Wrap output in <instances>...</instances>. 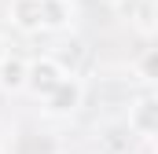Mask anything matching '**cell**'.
Segmentation results:
<instances>
[{
    "mask_svg": "<svg viewBox=\"0 0 158 154\" xmlns=\"http://www.w3.org/2000/svg\"><path fill=\"white\" fill-rule=\"evenodd\" d=\"M155 114H158L155 99H151V95H140L136 107H129V128H132L136 136H155V128H158Z\"/></svg>",
    "mask_w": 158,
    "mask_h": 154,
    "instance_id": "277c9868",
    "label": "cell"
},
{
    "mask_svg": "<svg viewBox=\"0 0 158 154\" xmlns=\"http://www.w3.org/2000/svg\"><path fill=\"white\" fill-rule=\"evenodd\" d=\"M136 26H140L143 33H151V0H147L143 7H136Z\"/></svg>",
    "mask_w": 158,
    "mask_h": 154,
    "instance_id": "52a82bcc",
    "label": "cell"
},
{
    "mask_svg": "<svg viewBox=\"0 0 158 154\" xmlns=\"http://www.w3.org/2000/svg\"><path fill=\"white\" fill-rule=\"evenodd\" d=\"M66 66L63 63H55V59H37V63H26V88H33L37 95H48V92H55L63 81H66Z\"/></svg>",
    "mask_w": 158,
    "mask_h": 154,
    "instance_id": "6da1fadb",
    "label": "cell"
},
{
    "mask_svg": "<svg viewBox=\"0 0 158 154\" xmlns=\"http://www.w3.org/2000/svg\"><path fill=\"white\" fill-rule=\"evenodd\" d=\"M81 99H85V84H81L77 77H66L55 92L44 95V110L48 114H74L81 107Z\"/></svg>",
    "mask_w": 158,
    "mask_h": 154,
    "instance_id": "7a4b0ae2",
    "label": "cell"
},
{
    "mask_svg": "<svg viewBox=\"0 0 158 154\" xmlns=\"http://www.w3.org/2000/svg\"><path fill=\"white\" fill-rule=\"evenodd\" d=\"M74 18V4L70 0H44V26L48 30H63Z\"/></svg>",
    "mask_w": 158,
    "mask_h": 154,
    "instance_id": "8992f818",
    "label": "cell"
},
{
    "mask_svg": "<svg viewBox=\"0 0 158 154\" xmlns=\"http://www.w3.org/2000/svg\"><path fill=\"white\" fill-rule=\"evenodd\" d=\"M4 55H7V51H4V44H0V59H4Z\"/></svg>",
    "mask_w": 158,
    "mask_h": 154,
    "instance_id": "9c48e42d",
    "label": "cell"
},
{
    "mask_svg": "<svg viewBox=\"0 0 158 154\" xmlns=\"http://www.w3.org/2000/svg\"><path fill=\"white\" fill-rule=\"evenodd\" d=\"M7 22L22 33H33L44 26V0H11L7 4Z\"/></svg>",
    "mask_w": 158,
    "mask_h": 154,
    "instance_id": "3957f363",
    "label": "cell"
},
{
    "mask_svg": "<svg viewBox=\"0 0 158 154\" xmlns=\"http://www.w3.org/2000/svg\"><path fill=\"white\" fill-rule=\"evenodd\" d=\"M0 88H4V92L26 88V63H22V59H15V55H4V59H0Z\"/></svg>",
    "mask_w": 158,
    "mask_h": 154,
    "instance_id": "5b68a950",
    "label": "cell"
},
{
    "mask_svg": "<svg viewBox=\"0 0 158 154\" xmlns=\"http://www.w3.org/2000/svg\"><path fill=\"white\" fill-rule=\"evenodd\" d=\"M103 4H110V7H125L129 0H103Z\"/></svg>",
    "mask_w": 158,
    "mask_h": 154,
    "instance_id": "ba28073f",
    "label": "cell"
}]
</instances>
